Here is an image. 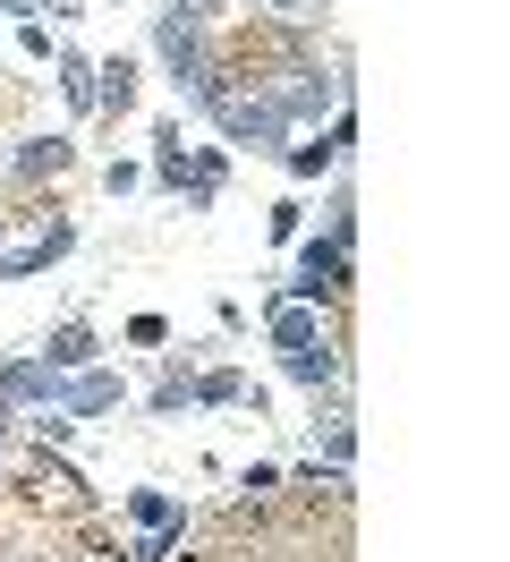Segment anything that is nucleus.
Returning a JSON list of instances; mask_svg holds the SVG:
<instances>
[{
	"label": "nucleus",
	"mask_w": 510,
	"mask_h": 562,
	"mask_svg": "<svg viewBox=\"0 0 510 562\" xmlns=\"http://www.w3.org/2000/svg\"><path fill=\"white\" fill-rule=\"evenodd\" d=\"M256 18H315V0H256Z\"/></svg>",
	"instance_id": "nucleus-22"
},
{
	"label": "nucleus",
	"mask_w": 510,
	"mask_h": 562,
	"mask_svg": "<svg viewBox=\"0 0 510 562\" xmlns=\"http://www.w3.org/2000/svg\"><path fill=\"white\" fill-rule=\"evenodd\" d=\"M68 171H77V137H68V128H26V137L0 145V205L43 196V188H60Z\"/></svg>",
	"instance_id": "nucleus-1"
},
{
	"label": "nucleus",
	"mask_w": 510,
	"mask_h": 562,
	"mask_svg": "<svg viewBox=\"0 0 510 562\" xmlns=\"http://www.w3.org/2000/svg\"><path fill=\"white\" fill-rule=\"evenodd\" d=\"M9 231H18V222H9V205H0V247H9Z\"/></svg>",
	"instance_id": "nucleus-26"
},
{
	"label": "nucleus",
	"mask_w": 510,
	"mask_h": 562,
	"mask_svg": "<svg viewBox=\"0 0 510 562\" xmlns=\"http://www.w3.org/2000/svg\"><path fill=\"white\" fill-rule=\"evenodd\" d=\"M120 520L128 528H196V512H188L179 494H162V486H128L120 494Z\"/></svg>",
	"instance_id": "nucleus-13"
},
{
	"label": "nucleus",
	"mask_w": 510,
	"mask_h": 562,
	"mask_svg": "<svg viewBox=\"0 0 510 562\" xmlns=\"http://www.w3.org/2000/svg\"><path fill=\"white\" fill-rule=\"evenodd\" d=\"M34 9H52L60 26H77V18H86V0H34Z\"/></svg>",
	"instance_id": "nucleus-23"
},
{
	"label": "nucleus",
	"mask_w": 510,
	"mask_h": 562,
	"mask_svg": "<svg viewBox=\"0 0 510 562\" xmlns=\"http://www.w3.org/2000/svg\"><path fill=\"white\" fill-rule=\"evenodd\" d=\"M222 188H230V154H222V145H196V154H188V179H179L188 213H213V205H222Z\"/></svg>",
	"instance_id": "nucleus-12"
},
{
	"label": "nucleus",
	"mask_w": 510,
	"mask_h": 562,
	"mask_svg": "<svg viewBox=\"0 0 510 562\" xmlns=\"http://www.w3.org/2000/svg\"><path fill=\"white\" fill-rule=\"evenodd\" d=\"M179 409H196V367H188V350H162L154 392H145V418H179Z\"/></svg>",
	"instance_id": "nucleus-11"
},
{
	"label": "nucleus",
	"mask_w": 510,
	"mask_h": 562,
	"mask_svg": "<svg viewBox=\"0 0 510 562\" xmlns=\"http://www.w3.org/2000/svg\"><path fill=\"white\" fill-rule=\"evenodd\" d=\"M290 247H298V265H290V281H281V299L340 316V307H349V281H358V265H349V239L315 231V239H290Z\"/></svg>",
	"instance_id": "nucleus-2"
},
{
	"label": "nucleus",
	"mask_w": 510,
	"mask_h": 562,
	"mask_svg": "<svg viewBox=\"0 0 510 562\" xmlns=\"http://www.w3.org/2000/svg\"><path fill=\"white\" fill-rule=\"evenodd\" d=\"M264 231H272V239H281V247H290V239H306V205H298V196H281Z\"/></svg>",
	"instance_id": "nucleus-18"
},
{
	"label": "nucleus",
	"mask_w": 510,
	"mask_h": 562,
	"mask_svg": "<svg viewBox=\"0 0 510 562\" xmlns=\"http://www.w3.org/2000/svg\"><path fill=\"white\" fill-rule=\"evenodd\" d=\"M238 401H247L238 367H196V409H238Z\"/></svg>",
	"instance_id": "nucleus-14"
},
{
	"label": "nucleus",
	"mask_w": 510,
	"mask_h": 562,
	"mask_svg": "<svg viewBox=\"0 0 510 562\" xmlns=\"http://www.w3.org/2000/svg\"><path fill=\"white\" fill-rule=\"evenodd\" d=\"M18 94H26V86H18V77L0 69V111H18Z\"/></svg>",
	"instance_id": "nucleus-25"
},
{
	"label": "nucleus",
	"mask_w": 510,
	"mask_h": 562,
	"mask_svg": "<svg viewBox=\"0 0 510 562\" xmlns=\"http://www.w3.org/2000/svg\"><path fill=\"white\" fill-rule=\"evenodd\" d=\"M188 537H196V528H136V537H128V562H170Z\"/></svg>",
	"instance_id": "nucleus-16"
},
{
	"label": "nucleus",
	"mask_w": 510,
	"mask_h": 562,
	"mask_svg": "<svg viewBox=\"0 0 510 562\" xmlns=\"http://www.w3.org/2000/svg\"><path fill=\"white\" fill-rule=\"evenodd\" d=\"M0 18H18V26H26V18H43V9H34V0H0Z\"/></svg>",
	"instance_id": "nucleus-24"
},
{
	"label": "nucleus",
	"mask_w": 510,
	"mask_h": 562,
	"mask_svg": "<svg viewBox=\"0 0 510 562\" xmlns=\"http://www.w3.org/2000/svg\"><path fill=\"white\" fill-rule=\"evenodd\" d=\"M43 367H60V375H86V367H102V333H94V316H60L52 333H43Z\"/></svg>",
	"instance_id": "nucleus-7"
},
{
	"label": "nucleus",
	"mask_w": 510,
	"mask_h": 562,
	"mask_svg": "<svg viewBox=\"0 0 510 562\" xmlns=\"http://www.w3.org/2000/svg\"><path fill=\"white\" fill-rule=\"evenodd\" d=\"M332 324H340V316H332ZM332 324H324V307H298V299L264 290V333H272V350H306V341H324Z\"/></svg>",
	"instance_id": "nucleus-8"
},
{
	"label": "nucleus",
	"mask_w": 510,
	"mask_h": 562,
	"mask_svg": "<svg viewBox=\"0 0 510 562\" xmlns=\"http://www.w3.org/2000/svg\"><path fill=\"white\" fill-rule=\"evenodd\" d=\"M324 231H332V239H358V188H349V171H332V196H324Z\"/></svg>",
	"instance_id": "nucleus-15"
},
{
	"label": "nucleus",
	"mask_w": 510,
	"mask_h": 562,
	"mask_svg": "<svg viewBox=\"0 0 510 562\" xmlns=\"http://www.w3.org/2000/svg\"><path fill=\"white\" fill-rule=\"evenodd\" d=\"M18 52H26V60H52L60 43H52V26H43V18H26V26H18Z\"/></svg>",
	"instance_id": "nucleus-21"
},
{
	"label": "nucleus",
	"mask_w": 510,
	"mask_h": 562,
	"mask_svg": "<svg viewBox=\"0 0 510 562\" xmlns=\"http://www.w3.org/2000/svg\"><path fill=\"white\" fill-rule=\"evenodd\" d=\"M52 94L68 103V120H94V52L60 43V52H52Z\"/></svg>",
	"instance_id": "nucleus-10"
},
{
	"label": "nucleus",
	"mask_w": 510,
	"mask_h": 562,
	"mask_svg": "<svg viewBox=\"0 0 510 562\" xmlns=\"http://www.w3.org/2000/svg\"><path fill=\"white\" fill-rule=\"evenodd\" d=\"M145 94V52H102L94 60V120H128Z\"/></svg>",
	"instance_id": "nucleus-6"
},
{
	"label": "nucleus",
	"mask_w": 510,
	"mask_h": 562,
	"mask_svg": "<svg viewBox=\"0 0 510 562\" xmlns=\"http://www.w3.org/2000/svg\"><path fill=\"white\" fill-rule=\"evenodd\" d=\"M0 401H9V409H52V401H60V367H43V358H0Z\"/></svg>",
	"instance_id": "nucleus-9"
},
{
	"label": "nucleus",
	"mask_w": 510,
	"mask_h": 562,
	"mask_svg": "<svg viewBox=\"0 0 510 562\" xmlns=\"http://www.w3.org/2000/svg\"><path fill=\"white\" fill-rule=\"evenodd\" d=\"M120 333H128L136 350H162V341H170V316H154V307H145V316H128Z\"/></svg>",
	"instance_id": "nucleus-19"
},
{
	"label": "nucleus",
	"mask_w": 510,
	"mask_h": 562,
	"mask_svg": "<svg viewBox=\"0 0 510 562\" xmlns=\"http://www.w3.org/2000/svg\"><path fill=\"white\" fill-rule=\"evenodd\" d=\"M349 145H358V111L340 103V111H332V120H324V128H315L306 145H281V171H290V179H324V171H349Z\"/></svg>",
	"instance_id": "nucleus-3"
},
{
	"label": "nucleus",
	"mask_w": 510,
	"mask_h": 562,
	"mask_svg": "<svg viewBox=\"0 0 510 562\" xmlns=\"http://www.w3.org/2000/svg\"><path fill=\"white\" fill-rule=\"evenodd\" d=\"M120 401H128V375H120V367H86V375H60V401H52V409L86 426V418H111Z\"/></svg>",
	"instance_id": "nucleus-5"
},
{
	"label": "nucleus",
	"mask_w": 510,
	"mask_h": 562,
	"mask_svg": "<svg viewBox=\"0 0 510 562\" xmlns=\"http://www.w3.org/2000/svg\"><path fill=\"white\" fill-rule=\"evenodd\" d=\"M145 188V162H102V196H136Z\"/></svg>",
	"instance_id": "nucleus-20"
},
{
	"label": "nucleus",
	"mask_w": 510,
	"mask_h": 562,
	"mask_svg": "<svg viewBox=\"0 0 510 562\" xmlns=\"http://www.w3.org/2000/svg\"><path fill=\"white\" fill-rule=\"evenodd\" d=\"M281 375H290L298 392H315V401H324V392H340V384H349V350H340V324L324 333V341H306V350H281Z\"/></svg>",
	"instance_id": "nucleus-4"
},
{
	"label": "nucleus",
	"mask_w": 510,
	"mask_h": 562,
	"mask_svg": "<svg viewBox=\"0 0 510 562\" xmlns=\"http://www.w3.org/2000/svg\"><path fill=\"white\" fill-rule=\"evenodd\" d=\"M272 494H281V469H272V460H247V469H238V503H272Z\"/></svg>",
	"instance_id": "nucleus-17"
}]
</instances>
